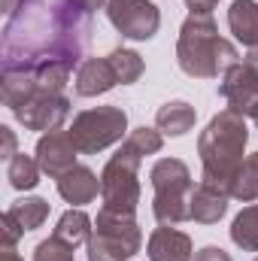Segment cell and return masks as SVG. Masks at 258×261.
Returning a JSON list of instances; mask_svg holds the SVG:
<instances>
[{"label":"cell","instance_id":"33","mask_svg":"<svg viewBox=\"0 0 258 261\" xmlns=\"http://www.w3.org/2000/svg\"><path fill=\"white\" fill-rule=\"evenodd\" d=\"M249 119H252V122H255V128H258V103H255V110H252V113H249Z\"/></svg>","mask_w":258,"mask_h":261},{"label":"cell","instance_id":"5","mask_svg":"<svg viewBox=\"0 0 258 261\" xmlns=\"http://www.w3.org/2000/svg\"><path fill=\"white\" fill-rule=\"evenodd\" d=\"M143 246V231L134 216L104 210L94 219L88 237V261H128Z\"/></svg>","mask_w":258,"mask_h":261},{"label":"cell","instance_id":"25","mask_svg":"<svg viewBox=\"0 0 258 261\" xmlns=\"http://www.w3.org/2000/svg\"><path fill=\"white\" fill-rule=\"evenodd\" d=\"M34 261H76V258H73V249L67 243H61L58 237H49V240L37 243Z\"/></svg>","mask_w":258,"mask_h":261},{"label":"cell","instance_id":"10","mask_svg":"<svg viewBox=\"0 0 258 261\" xmlns=\"http://www.w3.org/2000/svg\"><path fill=\"white\" fill-rule=\"evenodd\" d=\"M76 155H79V149H76L70 130H49V134H43L37 140V149H34V158L40 161L43 173L52 176V179L64 176L70 167H76Z\"/></svg>","mask_w":258,"mask_h":261},{"label":"cell","instance_id":"21","mask_svg":"<svg viewBox=\"0 0 258 261\" xmlns=\"http://www.w3.org/2000/svg\"><path fill=\"white\" fill-rule=\"evenodd\" d=\"M228 195L234 197V200H243V203H249V200L258 197V152L243 158V164H240V170H237Z\"/></svg>","mask_w":258,"mask_h":261},{"label":"cell","instance_id":"32","mask_svg":"<svg viewBox=\"0 0 258 261\" xmlns=\"http://www.w3.org/2000/svg\"><path fill=\"white\" fill-rule=\"evenodd\" d=\"M0 261H24V258H21V255H18L15 249H6V252L0 255Z\"/></svg>","mask_w":258,"mask_h":261},{"label":"cell","instance_id":"24","mask_svg":"<svg viewBox=\"0 0 258 261\" xmlns=\"http://www.w3.org/2000/svg\"><path fill=\"white\" fill-rule=\"evenodd\" d=\"M122 146L131 149V152H137L140 158H146V155H155V152H161V146H164V134L158 128H134L128 130V137L122 140Z\"/></svg>","mask_w":258,"mask_h":261},{"label":"cell","instance_id":"19","mask_svg":"<svg viewBox=\"0 0 258 261\" xmlns=\"http://www.w3.org/2000/svg\"><path fill=\"white\" fill-rule=\"evenodd\" d=\"M40 173H43L40 161H37V158H31V155H24V152L12 155V158H9V164H6V179H9V186H12L15 192L37 189Z\"/></svg>","mask_w":258,"mask_h":261},{"label":"cell","instance_id":"7","mask_svg":"<svg viewBox=\"0 0 258 261\" xmlns=\"http://www.w3.org/2000/svg\"><path fill=\"white\" fill-rule=\"evenodd\" d=\"M70 137L82 155H97L110 149L113 143H122L128 137V113L122 107H94L73 116Z\"/></svg>","mask_w":258,"mask_h":261},{"label":"cell","instance_id":"26","mask_svg":"<svg viewBox=\"0 0 258 261\" xmlns=\"http://www.w3.org/2000/svg\"><path fill=\"white\" fill-rule=\"evenodd\" d=\"M0 225H3V228H0V237H3V246H0V252H6V249H15V243H18V237L24 234V228L15 222V216H12L9 210L3 213Z\"/></svg>","mask_w":258,"mask_h":261},{"label":"cell","instance_id":"31","mask_svg":"<svg viewBox=\"0 0 258 261\" xmlns=\"http://www.w3.org/2000/svg\"><path fill=\"white\" fill-rule=\"evenodd\" d=\"M246 64H249V67L258 73V46H255V49H249V55H246Z\"/></svg>","mask_w":258,"mask_h":261},{"label":"cell","instance_id":"22","mask_svg":"<svg viewBox=\"0 0 258 261\" xmlns=\"http://www.w3.org/2000/svg\"><path fill=\"white\" fill-rule=\"evenodd\" d=\"M9 213L15 216V222L24 228V231H37L46 219H49V203L43 197H21L9 206Z\"/></svg>","mask_w":258,"mask_h":261},{"label":"cell","instance_id":"28","mask_svg":"<svg viewBox=\"0 0 258 261\" xmlns=\"http://www.w3.org/2000/svg\"><path fill=\"white\" fill-rule=\"evenodd\" d=\"M192 261H234L222 246H203L200 252H194V258Z\"/></svg>","mask_w":258,"mask_h":261},{"label":"cell","instance_id":"6","mask_svg":"<svg viewBox=\"0 0 258 261\" xmlns=\"http://www.w3.org/2000/svg\"><path fill=\"white\" fill-rule=\"evenodd\" d=\"M140 164L143 158L119 146V152L104 164L100 170V200L104 210L134 216L140 206Z\"/></svg>","mask_w":258,"mask_h":261},{"label":"cell","instance_id":"15","mask_svg":"<svg viewBox=\"0 0 258 261\" xmlns=\"http://www.w3.org/2000/svg\"><path fill=\"white\" fill-rule=\"evenodd\" d=\"M228 210V195L207 186V182H197L192 192V203H189V216L192 222H200V225H216Z\"/></svg>","mask_w":258,"mask_h":261},{"label":"cell","instance_id":"30","mask_svg":"<svg viewBox=\"0 0 258 261\" xmlns=\"http://www.w3.org/2000/svg\"><path fill=\"white\" fill-rule=\"evenodd\" d=\"M73 3H76L79 9H85L88 15H94V12H97V9H104L110 0H73Z\"/></svg>","mask_w":258,"mask_h":261},{"label":"cell","instance_id":"8","mask_svg":"<svg viewBox=\"0 0 258 261\" xmlns=\"http://www.w3.org/2000/svg\"><path fill=\"white\" fill-rule=\"evenodd\" d=\"M107 18L128 40H152L161 28V12L149 0H110Z\"/></svg>","mask_w":258,"mask_h":261},{"label":"cell","instance_id":"20","mask_svg":"<svg viewBox=\"0 0 258 261\" xmlns=\"http://www.w3.org/2000/svg\"><path fill=\"white\" fill-rule=\"evenodd\" d=\"M231 240L243 252H258V203L243 206L231 222Z\"/></svg>","mask_w":258,"mask_h":261},{"label":"cell","instance_id":"3","mask_svg":"<svg viewBox=\"0 0 258 261\" xmlns=\"http://www.w3.org/2000/svg\"><path fill=\"white\" fill-rule=\"evenodd\" d=\"M176 64L194 79H222V73L240 64V55L225 37H219L213 15H189L179 28Z\"/></svg>","mask_w":258,"mask_h":261},{"label":"cell","instance_id":"9","mask_svg":"<svg viewBox=\"0 0 258 261\" xmlns=\"http://www.w3.org/2000/svg\"><path fill=\"white\" fill-rule=\"evenodd\" d=\"M15 122L24 125V130H58L70 116V97L55 91H37L21 107L12 110Z\"/></svg>","mask_w":258,"mask_h":261},{"label":"cell","instance_id":"2","mask_svg":"<svg viewBox=\"0 0 258 261\" xmlns=\"http://www.w3.org/2000/svg\"><path fill=\"white\" fill-rule=\"evenodd\" d=\"M249 143V130H246V116L234 113V110H222L210 119V125L200 130L197 137V155H200V182L219 189V192H231V182L243 164V149ZM231 197V195H228Z\"/></svg>","mask_w":258,"mask_h":261},{"label":"cell","instance_id":"16","mask_svg":"<svg viewBox=\"0 0 258 261\" xmlns=\"http://www.w3.org/2000/svg\"><path fill=\"white\" fill-rule=\"evenodd\" d=\"M228 28L243 46L255 49L258 46V3L255 0H234L231 9H228Z\"/></svg>","mask_w":258,"mask_h":261},{"label":"cell","instance_id":"34","mask_svg":"<svg viewBox=\"0 0 258 261\" xmlns=\"http://www.w3.org/2000/svg\"><path fill=\"white\" fill-rule=\"evenodd\" d=\"M252 261H258V258H252Z\"/></svg>","mask_w":258,"mask_h":261},{"label":"cell","instance_id":"13","mask_svg":"<svg viewBox=\"0 0 258 261\" xmlns=\"http://www.w3.org/2000/svg\"><path fill=\"white\" fill-rule=\"evenodd\" d=\"M119 85V76L110 64V58H85L76 67V94L79 97H97Z\"/></svg>","mask_w":258,"mask_h":261},{"label":"cell","instance_id":"29","mask_svg":"<svg viewBox=\"0 0 258 261\" xmlns=\"http://www.w3.org/2000/svg\"><path fill=\"white\" fill-rule=\"evenodd\" d=\"M219 0H186V6L192 9V15H213Z\"/></svg>","mask_w":258,"mask_h":261},{"label":"cell","instance_id":"27","mask_svg":"<svg viewBox=\"0 0 258 261\" xmlns=\"http://www.w3.org/2000/svg\"><path fill=\"white\" fill-rule=\"evenodd\" d=\"M12 155H18V152H15V130L3 125V128H0V158L9 161Z\"/></svg>","mask_w":258,"mask_h":261},{"label":"cell","instance_id":"11","mask_svg":"<svg viewBox=\"0 0 258 261\" xmlns=\"http://www.w3.org/2000/svg\"><path fill=\"white\" fill-rule=\"evenodd\" d=\"M219 94L228 100V110L249 116L258 103V73L246 64H234L219 79Z\"/></svg>","mask_w":258,"mask_h":261},{"label":"cell","instance_id":"4","mask_svg":"<svg viewBox=\"0 0 258 261\" xmlns=\"http://www.w3.org/2000/svg\"><path fill=\"white\" fill-rule=\"evenodd\" d=\"M149 182H152V216L158 225H183L189 222V203H192V170L186 161L179 158H161L152 164L149 170Z\"/></svg>","mask_w":258,"mask_h":261},{"label":"cell","instance_id":"17","mask_svg":"<svg viewBox=\"0 0 258 261\" xmlns=\"http://www.w3.org/2000/svg\"><path fill=\"white\" fill-rule=\"evenodd\" d=\"M194 119H197V113H194L192 103L170 100L155 113V128L161 134H167V137H183V134H189L194 128Z\"/></svg>","mask_w":258,"mask_h":261},{"label":"cell","instance_id":"12","mask_svg":"<svg viewBox=\"0 0 258 261\" xmlns=\"http://www.w3.org/2000/svg\"><path fill=\"white\" fill-rule=\"evenodd\" d=\"M149 261H192V237L176 231L173 225H161L149 234L146 243Z\"/></svg>","mask_w":258,"mask_h":261},{"label":"cell","instance_id":"14","mask_svg":"<svg viewBox=\"0 0 258 261\" xmlns=\"http://www.w3.org/2000/svg\"><path fill=\"white\" fill-rule=\"evenodd\" d=\"M55 182H58V195L64 197L67 203H76V206L91 203L97 197V192H100V176H94V170L82 167V164L70 167L64 176H58Z\"/></svg>","mask_w":258,"mask_h":261},{"label":"cell","instance_id":"23","mask_svg":"<svg viewBox=\"0 0 258 261\" xmlns=\"http://www.w3.org/2000/svg\"><path fill=\"white\" fill-rule=\"evenodd\" d=\"M110 64L116 70V76H119V82L122 85H131V82H137L140 76H143V58H140V52H134V49H125V46H119V49H113L110 55Z\"/></svg>","mask_w":258,"mask_h":261},{"label":"cell","instance_id":"18","mask_svg":"<svg viewBox=\"0 0 258 261\" xmlns=\"http://www.w3.org/2000/svg\"><path fill=\"white\" fill-rule=\"evenodd\" d=\"M91 228H94V222H91L82 210H67L64 216L58 219V225H55L52 237H58V240H61V243H67L70 249H76V246L88 243Z\"/></svg>","mask_w":258,"mask_h":261},{"label":"cell","instance_id":"1","mask_svg":"<svg viewBox=\"0 0 258 261\" xmlns=\"http://www.w3.org/2000/svg\"><path fill=\"white\" fill-rule=\"evenodd\" d=\"M91 40V15L73 0H24L3 28V64L61 61L79 67Z\"/></svg>","mask_w":258,"mask_h":261}]
</instances>
